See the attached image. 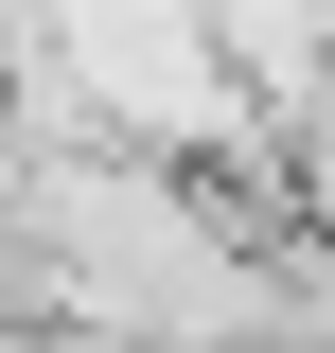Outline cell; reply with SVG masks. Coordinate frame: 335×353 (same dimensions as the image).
I'll use <instances>...</instances> for the list:
<instances>
[{
    "label": "cell",
    "instance_id": "cell-1",
    "mask_svg": "<svg viewBox=\"0 0 335 353\" xmlns=\"http://www.w3.org/2000/svg\"><path fill=\"white\" fill-rule=\"evenodd\" d=\"M283 159H300V212L335 230V88H318V106H300V124H283Z\"/></svg>",
    "mask_w": 335,
    "mask_h": 353
}]
</instances>
